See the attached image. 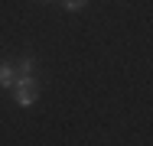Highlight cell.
<instances>
[{
  "label": "cell",
  "instance_id": "1",
  "mask_svg": "<svg viewBox=\"0 0 153 146\" xmlns=\"http://www.w3.org/2000/svg\"><path fill=\"white\" fill-rule=\"evenodd\" d=\"M10 88H13V94H16V104H20V107H30L33 101L39 97V81H36V75H33V72H16Z\"/></svg>",
  "mask_w": 153,
  "mask_h": 146
},
{
  "label": "cell",
  "instance_id": "2",
  "mask_svg": "<svg viewBox=\"0 0 153 146\" xmlns=\"http://www.w3.org/2000/svg\"><path fill=\"white\" fill-rule=\"evenodd\" d=\"M13 75H16V72H13L7 62H0V88H10V85H13Z\"/></svg>",
  "mask_w": 153,
  "mask_h": 146
},
{
  "label": "cell",
  "instance_id": "3",
  "mask_svg": "<svg viewBox=\"0 0 153 146\" xmlns=\"http://www.w3.org/2000/svg\"><path fill=\"white\" fill-rule=\"evenodd\" d=\"M62 7H65V10H82L85 0H62Z\"/></svg>",
  "mask_w": 153,
  "mask_h": 146
},
{
  "label": "cell",
  "instance_id": "4",
  "mask_svg": "<svg viewBox=\"0 0 153 146\" xmlns=\"http://www.w3.org/2000/svg\"><path fill=\"white\" fill-rule=\"evenodd\" d=\"M20 72H36V62H33V58H23V62H20Z\"/></svg>",
  "mask_w": 153,
  "mask_h": 146
}]
</instances>
